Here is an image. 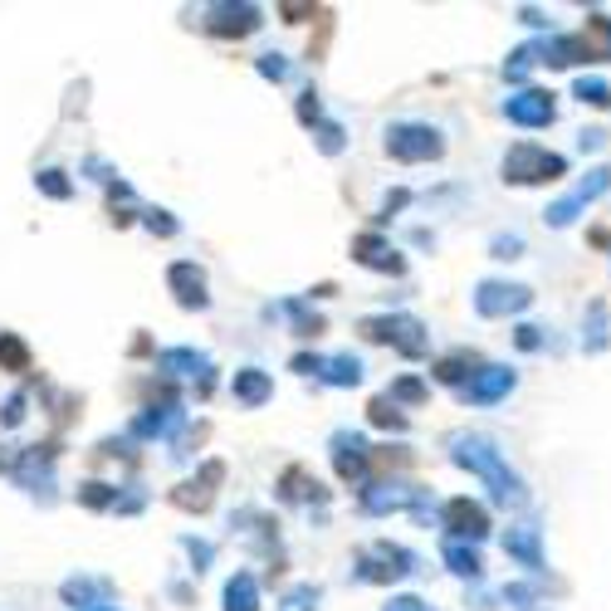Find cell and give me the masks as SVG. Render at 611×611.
<instances>
[{"instance_id":"obj_27","label":"cell","mask_w":611,"mask_h":611,"mask_svg":"<svg viewBox=\"0 0 611 611\" xmlns=\"http://www.w3.org/2000/svg\"><path fill=\"white\" fill-rule=\"evenodd\" d=\"M231 528H240L245 538H255L259 548H269V553L279 548V524L269 514H259V508H240V514L231 518Z\"/></svg>"},{"instance_id":"obj_3","label":"cell","mask_w":611,"mask_h":611,"mask_svg":"<svg viewBox=\"0 0 611 611\" xmlns=\"http://www.w3.org/2000/svg\"><path fill=\"white\" fill-rule=\"evenodd\" d=\"M500 172H504L508 186H543V181L568 176V157L548 152V147H534V142H514L504 152Z\"/></svg>"},{"instance_id":"obj_40","label":"cell","mask_w":611,"mask_h":611,"mask_svg":"<svg viewBox=\"0 0 611 611\" xmlns=\"http://www.w3.org/2000/svg\"><path fill=\"white\" fill-rule=\"evenodd\" d=\"M142 225H147L152 235H162V240H172V235L181 231V221L172 216V211H152V206L142 211Z\"/></svg>"},{"instance_id":"obj_50","label":"cell","mask_w":611,"mask_h":611,"mask_svg":"<svg viewBox=\"0 0 611 611\" xmlns=\"http://www.w3.org/2000/svg\"><path fill=\"white\" fill-rule=\"evenodd\" d=\"M279 15H285V20H289V25H299V20L319 15V6H279Z\"/></svg>"},{"instance_id":"obj_24","label":"cell","mask_w":611,"mask_h":611,"mask_svg":"<svg viewBox=\"0 0 611 611\" xmlns=\"http://www.w3.org/2000/svg\"><path fill=\"white\" fill-rule=\"evenodd\" d=\"M60 597L74 611H98V607H108L112 582H108V577H69V582L60 587Z\"/></svg>"},{"instance_id":"obj_36","label":"cell","mask_w":611,"mask_h":611,"mask_svg":"<svg viewBox=\"0 0 611 611\" xmlns=\"http://www.w3.org/2000/svg\"><path fill=\"white\" fill-rule=\"evenodd\" d=\"M572 98H577V104H592V108H611V84H607V78H577V84H572Z\"/></svg>"},{"instance_id":"obj_48","label":"cell","mask_w":611,"mask_h":611,"mask_svg":"<svg viewBox=\"0 0 611 611\" xmlns=\"http://www.w3.org/2000/svg\"><path fill=\"white\" fill-rule=\"evenodd\" d=\"M382 611H436V607L421 602V597H392V602L382 607Z\"/></svg>"},{"instance_id":"obj_42","label":"cell","mask_w":611,"mask_h":611,"mask_svg":"<svg viewBox=\"0 0 611 611\" xmlns=\"http://www.w3.org/2000/svg\"><path fill=\"white\" fill-rule=\"evenodd\" d=\"M255 69L265 74V78H275V84H285V78L293 74V64L285 60V54H259V60H255Z\"/></svg>"},{"instance_id":"obj_53","label":"cell","mask_w":611,"mask_h":611,"mask_svg":"<svg viewBox=\"0 0 611 611\" xmlns=\"http://www.w3.org/2000/svg\"><path fill=\"white\" fill-rule=\"evenodd\" d=\"M98 611H118V607H98Z\"/></svg>"},{"instance_id":"obj_13","label":"cell","mask_w":611,"mask_h":611,"mask_svg":"<svg viewBox=\"0 0 611 611\" xmlns=\"http://www.w3.org/2000/svg\"><path fill=\"white\" fill-rule=\"evenodd\" d=\"M504 118L514 128H548L558 118V104H553L548 88H518V94L504 98Z\"/></svg>"},{"instance_id":"obj_9","label":"cell","mask_w":611,"mask_h":611,"mask_svg":"<svg viewBox=\"0 0 611 611\" xmlns=\"http://www.w3.org/2000/svg\"><path fill=\"white\" fill-rule=\"evenodd\" d=\"M328 455H333V470H337V480H343V484H367L372 446L357 431H333V440H328Z\"/></svg>"},{"instance_id":"obj_29","label":"cell","mask_w":611,"mask_h":611,"mask_svg":"<svg viewBox=\"0 0 611 611\" xmlns=\"http://www.w3.org/2000/svg\"><path fill=\"white\" fill-rule=\"evenodd\" d=\"M225 611H259V582L255 572H235L225 582Z\"/></svg>"},{"instance_id":"obj_7","label":"cell","mask_w":611,"mask_h":611,"mask_svg":"<svg viewBox=\"0 0 611 611\" xmlns=\"http://www.w3.org/2000/svg\"><path fill=\"white\" fill-rule=\"evenodd\" d=\"M534 309V289L528 285H508V279H484L474 285V313L480 319H508V313Z\"/></svg>"},{"instance_id":"obj_26","label":"cell","mask_w":611,"mask_h":611,"mask_svg":"<svg viewBox=\"0 0 611 611\" xmlns=\"http://www.w3.org/2000/svg\"><path fill=\"white\" fill-rule=\"evenodd\" d=\"M480 367H484L480 353H470V347H455V353H446V357L436 362V382H446V387H465V382Z\"/></svg>"},{"instance_id":"obj_22","label":"cell","mask_w":611,"mask_h":611,"mask_svg":"<svg viewBox=\"0 0 611 611\" xmlns=\"http://www.w3.org/2000/svg\"><path fill=\"white\" fill-rule=\"evenodd\" d=\"M353 259H357L362 269H377V275H401V269H406V259L396 255L382 235H357V240H353Z\"/></svg>"},{"instance_id":"obj_44","label":"cell","mask_w":611,"mask_h":611,"mask_svg":"<svg viewBox=\"0 0 611 611\" xmlns=\"http://www.w3.org/2000/svg\"><path fill=\"white\" fill-rule=\"evenodd\" d=\"M20 421H25V392H10L6 396V411H0V426H6V431H15Z\"/></svg>"},{"instance_id":"obj_5","label":"cell","mask_w":611,"mask_h":611,"mask_svg":"<svg viewBox=\"0 0 611 611\" xmlns=\"http://www.w3.org/2000/svg\"><path fill=\"white\" fill-rule=\"evenodd\" d=\"M446 152V138L431 122H392L387 128V157L401 167H421V162H436Z\"/></svg>"},{"instance_id":"obj_20","label":"cell","mask_w":611,"mask_h":611,"mask_svg":"<svg viewBox=\"0 0 611 611\" xmlns=\"http://www.w3.org/2000/svg\"><path fill=\"white\" fill-rule=\"evenodd\" d=\"M572 40H577V60H582V64H611V15L592 10L587 25L577 30Z\"/></svg>"},{"instance_id":"obj_31","label":"cell","mask_w":611,"mask_h":611,"mask_svg":"<svg viewBox=\"0 0 611 611\" xmlns=\"http://www.w3.org/2000/svg\"><path fill=\"white\" fill-rule=\"evenodd\" d=\"M78 504L94 508V514H112V508H118V490L104 480H84L78 484Z\"/></svg>"},{"instance_id":"obj_16","label":"cell","mask_w":611,"mask_h":611,"mask_svg":"<svg viewBox=\"0 0 611 611\" xmlns=\"http://www.w3.org/2000/svg\"><path fill=\"white\" fill-rule=\"evenodd\" d=\"M157 372L162 377H196V396H211V357L196 353V347H167L157 353Z\"/></svg>"},{"instance_id":"obj_2","label":"cell","mask_w":611,"mask_h":611,"mask_svg":"<svg viewBox=\"0 0 611 611\" xmlns=\"http://www.w3.org/2000/svg\"><path fill=\"white\" fill-rule=\"evenodd\" d=\"M357 333L367 343H392L401 357H426L431 353V333L416 313H372V319L357 323Z\"/></svg>"},{"instance_id":"obj_51","label":"cell","mask_w":611,"mask_h":611,"mask_svg":"<svg viewBox=\"0 0 611 611\" xmlns=\"http://www.w3.org/2000/svg\"><path fill=\"white\" fill-rule=\"evenodd\" d=\"M406 201H411V191H392V196L382 201V221H392V211H401Z\"/></svg>"},{"instance_id":"obj_10","label":"cell","mask_w":611,"mask_h":611,"mask_svg":"<svg viewBox=\"0 0 611 611\" xmlns=\"http://www.w3.org/2000/svg\"><path fill=\"white\" fill-rule=\"evenodd\" d=\"M293 372H303V377H319L328 387H357L362 382V362L353 353H333V357H319V353H299L289 362Z\"/></svg>"},{"instance_id":"obj_52","label":"cell","mask_w":611,"mask_h":611,"mask_svg":"<svg viewBox=\"0 0 611 611\" xmlns=\"http://www.w3.org/2000/svg\"><path fill=\"white\" fill-rule=\"evenodd\" d=\"M602 142H607V132H597V128L582 132V152H587V147H602Z\"/></svg>"},{"instance_id":"obj_14","label":"cell","mask_w":611,"mask_h":611,"mask_svg":"<svg viewBox=\"0 0 611 611\" xmlns=\"http://www.w3.org/2000/svg\"><path fill=\"white\" fill-rule=\"evenodd\" d=\"M431 490H416V484H362V494H357V504H362V514H372V518H382V514H401V508H416L426 500Z\"/></svg>"},{"instance_id":"obj_35","label":"cell","mask_w":611,"mask_h":611,"mask_svg":"<svg viewBox=\"0 0 611 611\" xmlns=\"http://www.w3.org/2000/svg\"><path fill=\"white\" fill-rule=\"evenodd\" d=\"M323 602V587L319 582H299L285 592V602H279V611H319Z\"/></svg>"},{"instance_id":"obj_21","label":"cell","mask_w":611,"mask_h":611,"mask_svg":"<svg viewBox=\"0 0 611 611\" xmlns=\"http://www.w3.org/2000/svg\"><path fill=\"white\" fill-rule=\"evenodd\" d=\"M504 553L518 562V568H528V572H543V528L538 524H514L504 534Z\"/></svg>"},{"instance_id":"obj_28","label":"cell","mask_w":611,"mask_h":611,"mask_svg":"<svg viewBox=\"0 0 611 611\" xmlns=\"http://www.w3.org/2000/svg\"><path fill=\"white\" fill-rule=\"evenodd\" d=\"M440 558H446V568L455 572V577H480V572H484V558H480V548H474V543H455V538H446Z\"/></svg>"},{"instance_id":"obj_33","label":"cell","mask_w":611,"mask_h":611,"mask_svg":"<svg viewBox=\"0 0 611 611\" xmlns=\"http://www.w3.org/2000/svg\"><path fill=\"white\" fill-rule=\"evenodd\" d=\"M0 372H30V343L20 333H0Z\"/></svg>"},{"instance_id":"obj_17","label":"cell","mask_w":611,"mask_h":611,"mask_svg":"<svg viewBox=\"0 0 611 611\" xmlns=\"http://www.w3.org/2000/svg\"><path fill=\"white\" fill-rule=\"evenodd\" d=\"M265 25V10L259 6H211L206 10V30L221 40H245Z\"/></svg>"},{"instance_id":"obj_37","label":"cell","mask_w":611,"mask_h":611,"mask_svg":"<svg viewBox=\"0 0 611 611\" xmlns=\"http://www.w3.org/2000/svg\"><path fill=\"white\" fill-rule=\"evenodd\" d=\"M35 186H40V196H50V201H69L74 196V181L60 172V167H44V172L35 176Z\"/></svg>"},{"instance_id":"obj_43","label":"cell","mask_w":611,"mask_h":611,"mask_svg":"<svg viewBox=\"0 0 611 611\" xmlns=\"http://www.w3.org/2000/svg\"><path fill=\"white\" fill-rule=\"evenodd\" d=\"M299 122H303V128H319V122H323V108H319V94H313V88H303V94H299Z\"/></svg>"},{"instance_id":"obj_19","label":"cell","mask_w":611,"mask_h":611,"mask_svg":"<svg viewBox=\"0 0 611 611\" xmlns=\"http://www.w3.org/2000/svg\"><path fill=\"white\" fill-rule=\"evenodd\" d=\"M186 426V411L176 401H162V406H147V411L132 416V440H176V431Z\"/></svg>"},{"instance_id":"obj_47","label":"cell","mask_w":611,"mask_h":611,"mask_svg":"<svg viewBox=\"0 0 611 611\" xmlns=\"http://www.w3.org/2000/svg\"><path fill=\"white\" fill-rule=\"evenodd\" d=\"M514 343L524 347V353H538V347H543V328H534V323H518V328H514Z\"/></svg>"},{"instance_id":"obj_49","label":"cell","mask_w":611,"mask_h":611,"mask_svg":"<svg viewBox=\"0 0 611 611\" xmlns=\"http://www.w3.org/2000/svg\"><path fill=\"white\" fill-rule=\"evenodd\" d=\"M142 504H147V494L142 490H128V494H118V508H112V514H138Z\"/></svg>"},{"instance_id":"obj_11","label":"cell","mask_w":611,"mask_h":611,"mask_svg":"<svg viewBox=\"0 0 611 611\" xmlns=\"http://www.w3.org/2000/svg\"><path fill=\"white\" fill-rule=\"evenodd\" d=\"M518 387V372L514 367H500V362H484L480 372L460 387V401L465 406H494V401H504L508 392Z\"/></svg>"},{"instance_id":"obj_23","label":"cell","mask_w":611,"mask_h":611,"mask_svg":"<svg viewBox=\"0 0 611 611\" xmlns=\"http://www.w3.org/2000/svg\"><path fill=\"white\" fill-rule=\"evenodd\" d=\"M275 490H279V500H285V504H328V490L303 465H289L285 474H279Z\"/></svg>"},{"instance_id":"obj_39","label":"cell","mask_w":611,"mask_h":611,"mask_svg":"<svg viewBox=\"0 0 611 611\" xmlns=\"http://www.w3.org/2000/svg\"><path fill=\"white\" fill-rule=\"evenodd\" d=\"M313 142H319V152L323 157H337V152H343V147H347V132L343 128H337V122H319V128H313Z\"/></svg>"},{"instance_id":"obj_15","label":"cell","mask_w":611,"mask_h":611,"mask_svg":"<svg viewBox=\"0 0 611 611\" xmlns=\"http://www.w3.org/2000/svg\"><path fill=\"white\" fill-rule=\"evenodd\" d=\"M440 524L450 528L455 543H480V538H490V508L474 504V500H446Z\"/></svg>"},{"instance_id":"obj_46","label":"cell","mask_w":611,"mask_h":611,"mask_svg":"<svg viewBox=\"0 0 611 611\" xmlns=\"http://www.w3.org/2000/svg\"><path fill=\"white\" fill-rule=\"evenodd\" d=\"M494 259H518L524 255V235H494Z\"/></svg>"},{"instance_id":"obj_4","label":"cell","mask_w":611,"mask_h":611,"mask_svg":"<svg viewBox=\"0 0 611 611\" xmlns=\"http://www.w3.org/2000/svg\"><path fill=\"white\" fill-rule=\"evenodd\" d=\"M411 572H421L416 553L401 548V543H387V538L367 543V548L357 553V562H353V577H357V582H406Z\"/></svg>"},{"instance_id":"obj_30","label":"cell","mask_w":611,"mask_h":611,"mask_svg":"<svg viewBox=\"0 0 611 611\" xmlns=\"http://www.w3.org/2000/svg\"><path fill=\"white\" fill-rule=\"evenodd\" d=\"M367 421L382 426V431H396V436L411 426V421H406V411L392 401V396H372V401H367Z\"/></svg>"},{"instance_id":"obj_1","label":"cell","mask_w":611,"mask_h":611,"mask_svg":"<svg viewBox=\"0 0 611 611\" xmlns=\"http://www.w3.org/2000/svg\"><path fill=\"white\" fill-rule=\"evenodd\" d=\"M446 446H450V460H455L460 470L480 474V480L490 484L494 504H504V508H524V504H528V490H524V480H518V474L508 470L504 450L494 446L490 436H470V431H455V436L446 440Z\"/></svg>"},{"instance_id":"obj_45","label":"cell","mask_w":611,"mask_h":611,"mask_svg":"<svg viewBox=\"0 0 611 611\" xmlns=\"http://www.w3.org/2000/svg\"><path fill=\"white\" fill-rule=\"evenodd\" d=\"M181 548H186L191 553V562H196V572H206L211 568V558H216V553H211V543H201V538H181Z\"/></svg>"},{"instance_id":"obj_32","label":"cell","mask_w":611,"mask_h":611,"mask_svg":"<svg viewBox=\"0 0 611 611\" xmlns=\"http://www.w3.org/2000/svg\"><path fill=\"white\" fill-rule=\"evenodd\" d=\"M279 313L293 323V333H299V337H319L323 333V319H319V313H309V303H303V299L279 303Z\"/></svg>"},{"instance_id":"obj_25","label":"cell","mask_w":611,"mask_h":611,"mask_svg":"<svg viewBox=\"0 0 611 611\" xmlns=\"http://www.w3.org/2000/svg\"><path fill=\"white\" fill-rule=\"evenodd\" d=\"M231 396L255 411V406H265L269 396H275V382H269V372H259V367H240L231 382Z\"/></svg>"},{"instance_id":"obj_41","label":"cell","mask_w":611,"mask_h":611,"mask_svg":"<svg viewBox=\"0 0 611 611\" xmlns=\"http://www.w3.org/2000/svg\"><path fill=\"white\" fill-rule=\"evenodd\" d=\"M587 333H592V337H587V353H602V347L611 343V333H607V309H602V303H592V328H587Z\"/></svg>"},{"instance_id":"obj_6","label":"cell","mask_w":611,"mask_h":611,"mask_svg":"<svg viewBox=\"0 0 611 611\" xmlns=\"http://www.w3.org/2000/svg\"><path fill=\"white\" fill-rule=\"evenodd\" d=\"M607 186H611V167H592V172L577 181L568 196L553 201V206L543 211V221H548L553 231H568V225H572L577 216H582V211L592 206V201H602V196H607Z\"/></svg>"},{"instance_id":"obj_38","label":"cell","mask_w":611,"mask_h":611,"mask_svg":"<svg viewBox=\"0 0 611 611\" xmlns=\"http://www.w3.org/2000/svg\"><path fill=\"white\" fill-rule=\"evenodd\" d=\"M387 396H392L396 406H401V401H406V406H421L426 396H431V387H426L421 377H401V382H392V392H387Z\"/></svg>"},{"instance_id":"obj_34","label":"cell","mask_w":611,"mask_h":611,"mask_svg":"<svg viewBox=\"0 0 611 611\" xmlns=\"http://www.w3.org/2000/svg\"><path fill=\"white\" fill-rule=\"evenodd\" d=\"M534 64H538V44H518V50L504 60V78L508 84H524V78L534 74Z\"/></svg>"},{"instance_id":"obj_18","label":"cell","mask_w":611,"mask_h":611,"mask_svg":"<svg viewBox=\"0 0 611 611\" xmlns=\"http://www.w3.org/2000/svg\"><path fill=\"white\" fill-rule=\"evenodd\" d=\"M167 289L176 293V303H181V309H191V313L211 309V293H206V269H201V265H191V259H176V265L167 269Z\"/></svg>"},{"instance_id":"obj_8","label":"cell","mask_w":611,"mask_h":611,"mask_svg":"<svg viewBox=\"0 0 611 611\" xmlns=\"http://www.w3.org/2000/svg\"><path fill=\"white\" fill-rule=\"evenodd\" d=\"M221 480H225V460H206L191 480H181L167 500H172L181 514H206L211 504H216V490H221Z\"/></svg>"},{"instance_id":"obj_12","label":"cell","mask_w":611,"mask_h":611,"mask_svg":"<svg viewBox=\"0 0 611 611\" xmlns=\"http://www.w3.org/2000/svg\"><path fill=\"white\" fill-rule=\"evenodd\" d=\"M54 460H60V450L54 446H25L15 455V484L20 490H30V494H44L50 500V490H54Z\"/></svg>"}]
</instances>
